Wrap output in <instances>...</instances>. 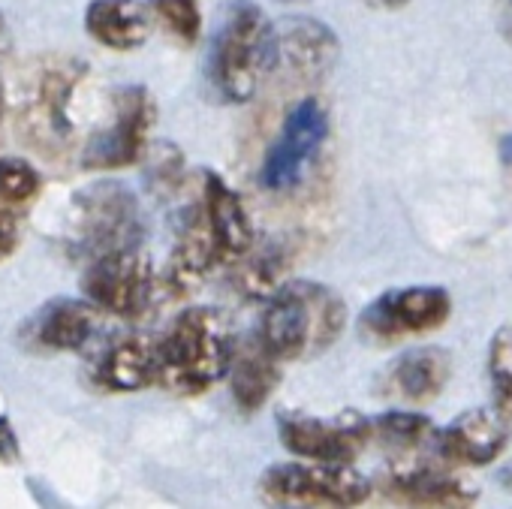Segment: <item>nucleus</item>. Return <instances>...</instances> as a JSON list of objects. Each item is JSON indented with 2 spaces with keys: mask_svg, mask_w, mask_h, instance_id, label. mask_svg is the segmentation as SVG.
Segmentation results:
<instances>
[{
  "mask_svg": "<svg viewBox=\"0 0 512 509\" xmlns=\"http://www.w3.org/2000/svg\"><path fill=\"white\" fill-rule=\"evenodd\" d=\"M347 326L344 299L317 281H290L260 320V341L281 362H305L326 353Z\"/></svg>",
  "mask_w": 512,
  "mask_h": 509,
  "instance_id": "f257e3e1",
  "label": "nucleus"
},
{
  "mask_svg": "<svg viewBox=\"0 0 512 509\" xmlns=\"http://www.w3.org/2000/svg\"><path fill=\"white\" fill-rule=\"evenodd\" d=\"M272 22L253 0H232L214 31L208 52V79L229 106H244L269 79Z\"/></svg>",
  "mask_w": 512,
  "mask_h": 509,
  "instance_id": "f03ea898",
  "label": "nucleus"
},
{
  "mask_svg": "<svg viewBox=\"0 0 512 509\" xmlns=\"http://www.w3.org/2000/svg\"><path fill=\"white\" fill-rule=\"evenodd\" d=\"M235 338L214 308L184 311L157 341V383L178 395H202L229 374Z\"/></svg>",
  "mask_w": 512,
  "mask_h": 509,
  "instance_id": "7ed1b4c3",
  "label": "nucleus"
},
{
  "mask_svg": "<svg viewBox=\"0 0 512 509\" xmlns=\"http://www.w3.org/2000/svg\"><path fill=\"white\" fill-rule=\"evenodd\" d=\"M256 491L272 509H356L371 497V479L353 464L284 461L260 476Z\"/></svg>",
  "mask_w": 512,
  "mask_h": 509,
  "instance_id": "20e7f679",
  "label": "nucleus"
},
{
  "mask_svg": "<svg viewBox=\"0 0 512 509\" xmlns=\"http://www.w3.org/2000/svg\"><path fill=\"white\" fill-rule=\"evenodd\" d=\"M88 76V67L79 58H46L34 67L31 79L25 82V100L19 109V130L25 142L46 154L58 157L73 142V121H70V103L82 79Z\"/></svg>",
  "mask_w": 512,
  "mask_h": 509,
  "instance_id": "39448f33",
  "label": "nucleus"
},
{
  "mask_svg": "<svg viewBox=\"0 0 512 509\" xmlns=\"http://www.w3.org/2000/svg\"><path fill=\"white\" fill-rule=\"evenodd\" d=\"M73 244L88 263L115 250H133L142 238L139 202L121 181H97L73 199Z\"/></svg>",
  "mask_w": 512,
  "mask_h": 509,
  "instance_id": "423d86ee",
  "label": "nucleus"
},
{
  "mask_svg": "<svg viewBox=\"0 0 512 509\" xmlns=\"http://www.w3.org/2000/svg\"><path fill=\"white\" fill-rule=\"evenodd\" d=\"M154 121H157V103L148 88L127 85L115 91L112 118L88 139L82 151V166L94 172H109L139 163L148 148Z\"/></svg>",
  "mask_w": 512,
  "mask_h": 509,
  "instance_id": "0eeeda50",
  "label": "nucleus"
},
{
  "mask_svg": "<svg viewBox=\"0 0 512 509\" xmlns=\"http://www.w3.org/2000/svg\"><path fill=\"white\" fill-rule=\"evenodd\" d=\"M449 314L452 299L443 287H398L359 314V335L371 344H395L437 332Z\"/></svg>",
  "mask_w": 512,
  "mask_h": 509,
  "instance_id": "6e6552de",
  "label": "nucleus"
},
{
  "mask_svg": "<svg viewBox=\"0 0 512 509\" xmlns=\"http://www.w3.org/2000/svg\"><path fill=\"white\" fill-rule=\"evenodd\" d=\"M326 136H329V115L323 103L317 97H302L284 115L281 130L263 157L260 184L272 193L293 190L308 175Z\"/></svg>",
  "mask_w": 512,
  "mask_h": 509,
  "instance_id": "1a4fd4ad",
  "label": "nucleus"
},
{
  "mask_svg": "<svg viewBox=\"0 0 512 509\" xmlns=\"http://www.w3.org/2000/svg\"><path fill=\"white\" fill-rule=\"evenodd\" d=\"M341 58L338 34L311 16H284L272 25V61L269 79L284 85H317Z\"/></svg>",
  "mask_w": 512,
  "mask_h": 509,
  "instance_id": "9d476101",
  "label": "nucleus"
},
{
  "mask_svg": "<svg viewBox=\"0 0 512 509\" xmlns=\"http://www.w3.org/2000/svg\"><path fill=\"white\" fill-rule=\"evenodd\" d=\"M278 437L287 452L305 461L323 464H353V458L371 443V419L356 410L338 416H308V413H281Z\"/></svg>",
  "mask_w": 512,
  "mask_h": 509,
  "instance_id": "9b49d317",
  "label": "nucleus"
},
{
  "mask_svg": "<svg viewBox=\"0 0 512 509\" xmlns=\"http://www.w3.org/2000/svg\"><path fill=\"white\" fill-rule=\"evenodd\" d=\"M82 293L97 311L133 320L145 314L154 296L151 263L142 257L139 247L106 253L88 263L82 275Z\"/></svg>",
  "mask_w": 512,
  "mask_h": 509,
  "instance_id": "f8f14e48",
  "label": "nucleus"
},
{
  "mask_svg": "<svg viewBox=\"0 0 512 509\" xmlns=\"http://www.w3.org/2000/svg\"><path fill=\"white\" fill-rule=\"evenodd\" d=\"M509 443V425L491 407H470L458 413L437 440L440 458L464 467H485L503 455Z\"/></svg>",
  "mask_w": 512,
  "mask_h": 509,
  "instance_id": "ddd939ff",
  "label": "nucleus"
},
{
  "mask_svg": "<svg viewBox=\"0 0 512 509\" xmlns=\"http://www.w3.org/2000/svg\"><path fill=\"white\" fill-rule=\"evenodd\" d=\"M100 323V311L85 299H55L43 305L22 329V341L37 353L82 350Z\"/></svg>",
  "mask_w": 512,
  "mask_h": 509,
  "instance_id": "4468645a",
  "label": "nucleus"
},
{
  "mask_svg": "<svg viewBox=\"0 0 512 509\" xmlns=\"http://www.w3.org/2000/svg\"><path fill=\"white\" fill-rule=\"evenodd\" d=\"M202 211L220 263H241L256 244V232L241 196L217 172L202 175Z\"/></svg>",
  "mask_w": 512,
  "mask_h": 509,
  "instance_id": "2eb2a0df",
  "label": "nucleus"
},
{
  "mask_svg": "<svg viewBox=\"0 0 512 509\" xmlns=\"http://www.w3.org/2000/svg\"><path fill=\"white\" fill-rule=\"evenodd\" d=\"M452 374V356L443 347H413L383 374V392L410 404L434 401Z\"/></svg>",
  "mask_w": 512,
  "mask_h": 509,
  "instance_id": "dca6fc26",
  "label": "nucleus"
},
{
  "mask_svg": "<svg viewBox=\"0 0 512 509\" xmlns=\"http://www.w3.org/2000/svg\"><path fill=\"white\" fill-rule=\"evenodd\" d=\"M281 365L284 362L260 341L256 332L247 341H235V353L226 377H229L232 401L238 404L241 413H256L272 398L281 380Z\"/></svg>",
  "mask_w": 512,
  "mask_h": 509,
  "instance_id": "f3484780",
  "label": "nucleus"
},
{
  "mask_svg": "<svg viewBox=\"0 0 512 509\" xmlns=\"http://www.w3.org/2000/svg\"><path fill=\"white\" fill-rule=\"evenodd\" d=\"M383 491L407 509H470L476 503V491L467 482L431 467L398 470L383 482Z\"/></svg>",
  "mask_w": 512,
  "mask_h": 509,
  "instance_id": "a211bd4d",
  "label": "nucleus"
},
{
  "mask_svg": "<svg viewBox=\"0 0 512 509\" xmlns=\"http://www.w3.org/2000/svg\"><path fill=\"white\" fill-rule=\"evenodd\" d=\"M151 10L145 0H91L85 10L88 37L112 52H133L151 34Z\"/></svg>",
  "mask_w": 512,
  "mask_h": 509,
  "instance_id": "6ab92c4d",
  "label": "nucleus"
},
{
  "mask_svg": "<svg viewBox=\"0 0 512 509\" xmlns=\"http://www.w3.org/2000/svg\"><path fill=\"white\" fill-rule=\"evenodd\" d=\"M217 263H220L217 247H214V238H211L205 211H202V205H199V208H193V211L187 214V220L181 223L175 250H172L169 266H166V284H169V290H175L178 296H187L190 290H196V287L208 278V272H211Z\"/></svg>",
  "mask_w": 512,
  "mask_h": 509,
  "instance_id": "aec40b11",
  "label": "nucleus"
},
{
  "mask_svg": "<svg viewBox=\"0 0 512 509\" xmlns=\"http://www.w3.org/2000/svg\"><path fill=\"white\" fill-rule=\"evenodd\" d=\"M157 344L145 341V338H121L115 341L100 368H97V380L106 389L115 392H139L151 383H157Z\"/></svg>",
  "mask_w": 512,
  "mask_h": 509,
  "instance_id": "412c9836",
  "label": "nucleus"
},
{
  "mask_svg": "<svg viewBox=\"0 0 512 509\" xmlns=\"http://www.w3.org/2000/svg\"><path fill=\"white\" fill-rule=\"evenodd\" d=\"M290 250L284 241H269L256 247L235 269V290L250 302H272L290 284Z\"/></svg>",
  "mask_w": 512,
  "mask_h": 509,
  "instance_id": "4be33fe9",
  "label": "nucleus"
},
{
  "mask_svg": "<svg viewBox=\"0 0 512 509\" xmlns=\"http://www.w3.org/2000/svg\"><path fill=\"white\" fill-rule=\"evenodd\" d=\"M371 440L389 452L413 455V452H422L425 446H437L440 428L422 413L389 410L371 419Z\"/></svg>",
  "mask_w": 512,
  "mask_h": 509,
  "instance_id": "5701e85b",
  "label": "nucleus"
},
{
  "mask_svg": "<svg viewBox=\"0 0 512 509\" xmlns=\"http://www.w3.org/2000/svg\"><path fill=\"white\" fill-rule=\"evenodd\" d=\"M154 22L181 46H193L202 34L199 0H145Z\"/></svg>",
  "mask_w": 512,
  "mask_h": 509,
  "instance_id": "b1692460",
  "label": "nucleus"
},
{
  "mask_svg": "<svg viewBox=\"0 0 512 509\" xmlns=\"http://www.w3.org/2000/svg\"><path fill=\"white\" fill-rule=\"evenodd\" d=\"M40 190H43V178L28 160H16V157L0 160V211L28 205L31 199L40 196Z\"/></svg>",
  "mask_w": 512,
  "mask_h": 509,
  "instance_id": "393cba45",
  "label": "nucleus"
},
{
  "mask_svg": "<svg viewBox=\"0 0 512 509\" xmlns=\"http://www.w3.org/2000/svg\"><path fill=\"white\" fill-rule=\"evenodd\" d=\"M488 374L491 377H503L512 374V329L503 326L488 347Z\"/></svg>",
  "mask_w": 512,
  "mask_h": 509,
  "instance_id": "a878e982",
  "label": "nucleus"
},
{
  "mask_svg": "<svg viewBox=\"0 0 512 509\" xmlns=\"http://www.w3.org/2000/svg\"><path fill=\"white\" fill-rule=\"evenodd\" d=\"M491 386H494V410L506 425H512V374L491 377Z\"/></svg>",
  "mask_w": 512,
  "mask_h": 509,
  "instance_id": "bb28decb",
  "label": "nucleus"
},
{
  "mask_svg": "<svg viewBox=\"0 0 512 509\" xmlns=\"http://www.w3.org/2000/svg\"><path fill=\"white\" fill-rule=\"evenodd\" d=\"M19 247V223L10 211H0V263Z\"/></svg>",
  "mask_w": 512,
  "mask_h": 509,
  "instance_id": "cd10ccee",
  "label": "nucleus"
},
{
  "mask_svg": "<svg viewBox=\"0 0 512 509\" xmlns=\"http://www.w3.org/2000/svg\"><path fill=\"white\" fill-rule=\"evenodd\" d=\"M19 458V437L10 422V416H0V461H16Z\"/></svg>",
  "mask_w": 512,
  "mask_h": 509,
  "instance_id": "c85d7f7f",
  "label": "nucleus"
},
{
  "mask_svg": "<svg viewBox=\"0 0 512 509\" xmlns=\"http://www.w3.org/2000/svg\"><path fill=\"white\" fill-rule=\"evenodd\" d=\"M365 4L374 10H404L410 0H365Z\"/></svg>",
  "mask_w": 512,
  "mask_h": 509,
  "instance_id": "c756f323",
  "label": "nucleus"
},
{
  "mask_svg": "<svg viewBox=\"0 0 512 509\" xmlns=\"http://www.w3.org/2000/svg\"><path fill=\"white\" fill-rule=\"evenodd\" d=\"M500 160L506 163V166H512V133H506L503 139H500Z\"/></svg>",
  "mask_w": 512,
  "mask_h": 509,
  "instance_id": "7c9ffc66",
  "label": "nucleus"
},
{
  "mask_svg": "<svg viewBox=\"0 0 512 509\" xmlns=\"http://www.w3.org/2000/svg\"><path fill=\"white\" fill-rule=\"evenodd\" d=\"M503 22H506L503 34H506V40L512 43V0H506V16H503Z\"/></svg>",
  "mask_w": 512,
  "mask_h": 509,
  "instance_id": "2f4dec72",
  "label": "nucleus"
},
{
  "mask_svg": "<svg viewBox=\"0 0 512 509\" xmlns=\"http://www.w3.org/2000/svg\"><path fill=\"white\" fill-rule=\"evenodd\" d=\"M4 109H7V91H4V82H0V118H4Z\"/></svg>",
  "mask_w": 512,
  "mask_h": 509,
  "instance_id": "473e14b6",
  "label": "nucleus"
},
{
  "mask_svg": "<svg viewBox=\"0 0 512 509\" xmlns=\"http://www.w3.org/2000/svg\"><path fill=\"white\" fill-rule=\"evenodd\" d=\"M278 4H308V0H278Z\"/></svg>",
  "mask_w": 512,
  "mask_h": 509,
  "instance_id": "72a5a7b5",
  "label": "nucleus"
},
{
  "mask_svg": "<svg viewBox=\"0 0 512 509\" xmlns=\"http://www.w3.org/2000/svg\"><path fill=\"white\" fill-rule=\"evenodd\" d=\"M0 34H4V16H0Z\"/></svg>",
  "mask_w": 512,
  "mask_h": 509,
  "instance_id": "f704fd0d",
  "label": "nucleus"
}]
</instances>
